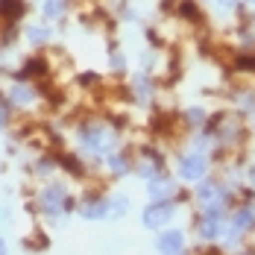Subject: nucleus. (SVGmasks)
Returning a JSON list of instances; mask_svg holds the SVG:
<instances>
[{"label": "nucleus", "instance_id": "obj_1", "mask_svg": "<svg viewBox=\"0 0 255 255\" xmlns=\"http://www.w3.org/2000/svg\"><path fill=\"white\" fill-rule=\"evenodd\" d=\"M155 250H158V255H182V250H185V235L179 229L161 232L158 241H155Z\"/></svg>", "mask_w": 255, "mask_h": 255}, {"label": "nucleus", "instance_id": "obj_2", "mask_svg": "<svg viewBox=\"0 0 255 255\" xmlns=\"http://www.w3.org/2000/svg\"><path fill=\"white\" fill-rule=\"evenodd\" d=\"M82 144L88 150H109L115 144V138H112V132L106 127H88L82 129Z\"/></svg>", "mask_w": 255, "mask_h": 255}, {"label": "nucleus", "instance_id": "obj_3", "mask_svg": "<svg viewBox=\"0 0 255 255\" xmlns=\"http://www.w3.org/2000/svg\"><path fill=\"white\" fill-rule=\"evenodd\" d=\"M170 217H173V205L170 203H155V205H150V208L144 211V226L158 229V226H164Z\"/></svg>", "mask_w": 255, "mask_h": 255}, {"label": "nucleus", "instance_id": "obj_4", "mask_svg": "<svg viewBox=\"0 0 255 255\" xmlns=\"http://www.w3.org/2000/svg\"><path fill=\"white\" fill-rule=\"evenodd\" d=\"M65 203H68V200H65V185H50V188L41 191V208H44L47 214H56Z\"/></svg>", "mask_w": 255, "mask_h": 255}, {"label": "nucleus", "instance_id": "obj_5", "mask_svg": "<svg viewBox=\"0 0 255 255\" xmlns=\"http://www.w3.org/2000/svg\"><path fill=\"white\" fill-rule=\"evenodd\" d=\"M205 167H208V161H205L203 155H185L179 161V176L182 179H200L205 173Z\"/></svg>", "mask_w": 255, "mask_h": 255}, {"label": "nucleus", "instance_id": "obj_6", "mask_svg": "<svg viewBox=\"0 0 255 255\" xmlns=\"http://www.w3.org/2000/svg\"><path fill=\"white\" fill-rule=\"evenodd\" d=\"M197 197L203 200V203H208V205H217L214 200L220 197V188H217V182H203L200 188H197Z\"/></svg>", "mask_w": 255, "mask_h": 255}, {"label": "nucleus", "instance_id": "obj_7", "mask_svg": "<svg viewBox=\"0 0 255 255\" xmlns=\"http://www.w3.org/2000/svg\"><path fill=\"white\" fill-rule=\"evenodd\" d=\"M106 208H109V203H103V200H88L82 205V217H91V220L106 217Z\"/></svg>", "mask_w": 255, "mask_h": 255}, {"label": "nucleus", "instance_id": "obj_8", "mask_svg": "<svg viewBox=\"0 0 255 255\" xmlns=\"http://www.w3.org/2000/svg\"><path fill=\"white\" fill-rule=\"evenodd\" d=\"M170 194H173V185H170L167 179H161V182L155 179L153 185H150V197H155V200H158V197H170Z\"/></svg>", "mask_w": 255, "mask_h": 255}, {"label": "nucleus", "instance_id": "obj_9", "mask_svg": "<svg viewBox=\"0 0 255 255\" xmlns=\"http://www.w3.org/2000/svg\"><path fill=\"white\" fill-rule=\"evenodd\" d=\"M32 97H35V94H32L29 85H15V88H12V103H21V106H24V103H29Z\"/></svg>", "mask_w": 255, "mask_h": 255}, {"label": "nucleus", "instance_id": "obj_10", "mask_svg": "<svg viewBox=\"0 0 255 255\" xmlns=\"http://www.w3.org/2000/svg\"><path fill=\"white\" fill-rule=\"evenodd\" d=\"M0 12H3V15H18V12H21V3H15V0H3V3H0Z\"/></svg>", "mask_w": 255, "mask_h": 255}, {"label": "nucleus", "instance_id": "obj_11", "mask_svg": "<svg viewBox=\"0 0 255 255\" xmlns=\"http://www.w3.org/2000/svg\"><path fill=\"white\" fill-rule=\"evenodd\" d=\"M238 68H241V71H255V56H244V59H238Z\"/></svg>", "mask_w": 255, "mask_h": 255}, {"label": "nucleus", "instance_id": "obj_12", "mask_svg": "<svg viewBox=\"0 0 255 255\" xmlns=\"http://www.w3.org/2000/svg\"><path fill=\"white\" fill-rule=\"evenodd\" d=\"M109 167H115V173H124L127 170V161L121 155H115V158H109Z\"/></svg>", "mask_w": 255, "mask_h": 255}, {"label": "nucleus", "instance_id": "obj_13", "mask_svg": "<svg viewBox=\"0 0 255 255\" xmlns=\"http://www.w3.org/2000/svg\"><path fill=\"white\" fill-rule=\"evenodd\" d=\"M29 38H32V41H44V38H47V29H41V26H32V29H29Z\"/></svg>", "mask_w": 255, "mask_h": 255}, {"label": "nucleus", "instance_id": "obj_14", "mask_svg": "<svg viewBox=\"0 0 255 255\" xmlns=\"http://www.w3.org/2000/svg\"><path fill=\"white\" fill-rule=\"evenodd\" d=\"M109 205H115V217H121V214L127 211V197H118L115 203H109Z\"/></svg>", "mask_w": 255, "mask_h": 255}, {"label": "nucleus", "instance_id": "obj_15", "mask_svg": "<svg viewBox=\"0 0 255 255\" xmlns=\"http://www.w3.org/2000/svg\"><path fill=\"white\" fill-rule=\"evenodd\" d=\"M44 12H47V15H59V12H62V3H59V0H50V3L44 6Z\"/></svg>", "mask_w": 255, "mask_h": 255}, {"label": "nucleus", "instance_id": "obj_16", "mask_svg": "<svg viewBox=\"0 0 255 255\" xmlns=\"http://www.w3.org/2000/svg\"><path fill=\"white\" fill-rule=\"evenodd\" d=\"M3 124H6V106L0 103V127H3Z\"/></svg>", "mask_w": 255, "mask_h": 255}, {"label": "nucleus", "instance_id": "obj_17", "mask_svg": "<svg viewBox=\"0 0 255 255\" xmlns=\"http://www.w3.org/2000/svg\"><path fill=\"white\" fill-rule=\"evenodd\" d=\"M6 253V244H3V241H0V255Z\"/></svg>", "mask_w": 255, "mask_h": 255}, {"label": "nucleus", "instance_id": "obj_18", "mask_svg": "<svg viewBox=\"0 0 255 255\" xmlns=\"http://www.w3.org/2000/svg\"><path fill=\"white\" fill-rule=\"evenodd\" d=\"M253 185H255V170H253Z\"/></svg>", "mask_w": 255, "mask_h": 255}]
</instances>
